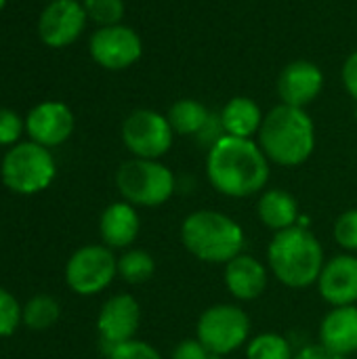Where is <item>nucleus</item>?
I'll return each instance as SVG.
<instances>
[{"label": "nucleus", "instance_id": "f257e3e1", "mask_svg": "<svg viewBox=\"0 0 357 359\" xmlns=\"http://www.w3.org/2000/svg\"><path fill=\"white\" fill-rule=\"evenodd\" d=\"M271 162L255 139L223 137L206 154V179L225 198L246 200L267 189Z\"/></svg>", "mask_w": 357, "mask_h": 359}, {"label": "nucleus", "instance_id": "f03ea898", "mask_svg": "<svg viewBox=\"0 0 357 359\" xmlns=\"http://www.w3.org/2000/svg\"><path fill=\"white\" fill-rule=\"evenodd\" d=\"M257 143L271 164L297 168L316 149V124L303 107L280 103L265 114Z\"/></svg>", "mask_w": 357, "mask_h": 359}, {"label": "nucleus", "instance_id": "7ed1b4c3", "mask_svg": "<svg viewBox=\"0 0 357 359\" xmlns=\"http://www.w3.org/2000/svg\"><path fill=\"white\" fill-rule=\"evenodd\" d=\"M326 257L324 246L309 227L295 225L274 233L267 246L269 273L286 288L303 290L316 286Z\"/></svg>", "mask_w": 357, "mask_h": 359}, {"label": "nucleus", "instance_id": "20e7f679", "mask_svg": "<svg viewBox=\"0 0 357 359\" xmlns=\"http://www.w3.org/2000/svg\"><path fill=\"white\" fill-rule=\"evenodd\" d=\"M183 248L208 265H227L244 252L246 231L229 215L213 208L189 212L179 229Z\"/></svg>", "mask_w": 357, "mask_h": 359}, {"label": "nucleus", "instance_id": "39448f33", "mask_svg": "<svg viewBox=\"0 0 357 359\" xmlns=\"http://www.w3.org/2000/svg\"><path fill=\"white\" fill-rule=\"evenodd\" d=\"M175 172L160 160L130 158L116 170V187L124 202L137 208H158L177 194Z\"/></svg>", "mask_w": 357, "mask_h": 359}, {"label": "nucleus", "instance_id": "423d86ee", "mask_svg": "<svg viewBox=\"0 0 357 359\" xmlns=\"http://www.w3.org/2000/svg\"><path fill=\"white\" fill-rule=\"evenodd\" d=\"M57 162L48 147L34 141H19L8 147L0 162L2 185L17 196H36L53 185Z\"/></svg>", "mask_w": 357, "mask_h": 359}, {"label": "nucleus", "instance_id": "0eeeda50", "mask_svg": "<svg viewBox=\"0 0 357 359\" xmlns=\"http://www.w3.org/2000/svg\"><path fill=\"white\" fill-rule=\"evenodd\" d=\"M250 316L236 303H217L204 309L196 322V339L213 353L227 358L248 345Z\"/></svg>", "mask_w": 357, "mask_h": 359}, {"label": "nucleus", "instance_id": "6e6552de", "mask_svg": "<svg viewBox=\"0 0 357 359\" xmlns=\"http://www.w3.org/2000/svg\"><path fill=\"white\" fill-rule=\"evenodd\" d=\"M118 278V257L105 244L78 248L65 263V284L78 297H95Z\"/></svg>", "mask_w": 357, "mask_h": 359}, {"label": "nucleus", "instance_id": "1a4fd4ad", "mask_svg": "<svg viewBox=\"0 0 357 359\" xmlns=\"http://www.w3.org/2000/svg\"><path fill=\"white\" fill-rule=\"evenodd\" d=\"M120 137L133 158L160 160L170 151L175 141V130L166 114L141 107L124 118Z\"/></svg>", "mask_w": 357, "mask_h": 359}, {"label": "nucleus", "instance_id": "9d476101", "mask_svg": "<svg viewBox=\"0 0 357 359\" xmlns=\"http://www.w3.org/2000/svg\"><path fill=\"white\" fill-rule=\"evenodd\" d=\"M90 59L109 72H122L133 67L143 55L141 36L124 23L97 27L88 40Z\"/></svg>", "mask_w": 357, "mask_h": 359}, {"label": "nucleus", "instance_id": "9b49d317", "mask_svg": "<svg viewBox=\"0 0 357 359\" xmlns=\"http://www.w3.org/2000/svg\"><path fill=\"white\" fill-rule=\"evenodd\" d=\"M86 23L88 15L82 0H50L40 11L36 32L48 48H65L82 36Z\"/></svg>", "mask_w": 357, "mask_h": 359}, {"label": "nucleus", "instance_id": "f8f14e48", "mask_svg": "<svg viewBox=\"0 0 357 359\" xmlns=\"http://www.w3.org/2000/svg\"><path fill=\"white\" fill-rule=\"evenodd\" d=\"M141 326V305L133 294L120 292L109 297L97 316V334L103 351H112L114 347L137 339V330Z\"/></svg>", "mask_w": 357, "mask_h": 359}, {"label": "nucleus", "instance_id": "ddd939ff", "mask_svg": "<svg viewBox=\"0 0 357 359\" xmlns=\"http://www.w3.org/2000/svg\"><path fill=\"white\" fill-rule=\"evenodd\" d=\"M76 128V116L63 101H42L34 105L25 116V133L29 141L42 147H59L63 145Z\"/></svg>", "mask_w": 357, "mask_h": 359}, {"label": "nucleus", "instance_id": "4468645a", "mask_svg": "<svg viewBox=\"0 0 357 359\" xmlns=\"http://www.w3.org/2000/svg\"><path fill=\"white\" fill-rule=\"evenodd\" d=\"M316 286L330 307L357 305V255L343 252L326 259Z\"/></svg>", "mask_w": 357, "mask_h": 359}, {"label": "nucleus", "instance_id": "2eb2a0df", "mask_svg": "<svg viewBox=\"0 0 357 359\" xmlns=\"http://www.w3.org/2000/svg\"><path fill=\"white\" fill-rule=\"evenodd\" d=\"M324 88V72L309 59H297L288 63L278 78L280 103L292 107H307Z\"/></svg>", "mask_w": 357, "mask_h": 359}, {"label": "nucleus", "instance_id": "dca6fc26", "mask_svg": "<svg viewBox=\"0 0 357 359\" xmlns=\"http://www.w3.org/2000/svg\"><path fill=\"white\" fill-rule=\"evenodd\" d=\"M269 267L246 252L238 255L227 265H223V284L227 292L240 303L261 299L269 286Z\"/></svg>", "mask_w": 357, "mask_h": 359}, {"label": "nucleus", "instance_id": "f3484780", "mask_svg": "<svg viewBox=\"0 0 357 359\" xmlns=\"http://www.w3.org/2000/svg\"><path fill=\"white\" fill-rule=\"evenodd\" d=\"M141 231V217L137 206L118 200L103 208L99 217V236L101 242L112 250H126L133 248Z\"/></svg>", "mask_w": 357, "mask_h": 359}, {"label": "nucleus", "instance_id": "a211bd4d", "mask_svg": "<svg viewBox=\"0 0 357 359\" xmlns=\"http://www.w3.org/2000/svg\"><path fill=\"white\" fill-rule=\"evenodd\" d=\"M318 343L345 358L357 353V305L330 307L320 322Z\"/></svg>", "mask_w": 357, "mask_h": 359}, {"label": "nucleus", "instance_id": "6ab92c4d", "mask_svg": "<svg viewBox=\"0 0 357 359\" xmlns=\"http://www.w3.org/2000/svg\"><path fill=\"white\" fill-rule=\"evenodd\" d=\"M257 217L263 223L265 229L280 233L284 229H290L299 225L301 210L297 198L280 187H269L259 194L257 200Z\"/></svg>", "mask_w": 357, "mask_h": 359}, {"label": "nucleus", "instance_id": "aec40b11", "mask_svg": "<svg viewBox=\"0 0 357 359\" xmlns=\"http://www.w3.org/2000/svg\"><path fill=\"white\" fill-rule=\"evenodd\" d=\"M219 118L227 137L255 139L261 130L265 114L261 111L259 103H255V99L238 95V97H231L223 105V109L219 111Z\"/></svg>", "mask_w": 357, "mask_h": 359}, {"label": "nucleus", "instance_id": "412c9836", "mask_svg": "<svg viewBox=\"0 0 357 359\" xmlns=\"http://www.w3.org/2000/svg\"><path fill=\"white\" fill-rule=\"evenodd\" d=\"M210 111L204 103H200L198 99H177L168 111H166V118L175 130V135H181V137H196L202 126L206 124Z\"/></svg>", "mask_w": 357, "mask_h": 359}, {"label": "nucleus", "instance_id": "4be33fe9", "mask_svg": "<svg viewBox=\"0 0 357 359\" xmlns=\"http://www.w3.org/2000/svg\"><path fill=\"white\" fill-rule=\"evenodd\" d=\"M156 273V261L151 252L143 248H126L118 257V276L133 286L145 284Z\"/></svg>", "mask_w": 357, "mask_h": 359}, {"label": "nucleus", "instance_id": "5701e85b", "mask_svg": "<svg viewBox=\"0 0 357 359\" xmlns=\"http://www.w3.org/2000/svg\"><path fill=\"white\" fill-rule=\"evenodd\" d=\"M61 318V305L50 294H36L23 305V326L42 332L53 328Z\"/></svg>", "mask_w": 357, "mask_h": 359}, {"label": "nucleus", "instance_id": "b1692460", "mask_svg": "<svg viewBox=\"0 0 357 359\" xmlns=\"http://www.w3.org/2000/svg\"><path fill=\"white\" fill-rule=\"evenodd\" d=\"M246 359H292L295 349L290 339L278 332H261L248 341L244 347Z\"/></svg>", "mask_w": 357, "mask_h": 359}, {"label": "nucleus", "instance_id": "393cba45", "mask_svg": "<svg viewBox=\"0 0 357 359\" xmlns=\"http://www.w3.org/2000/svg\"><path fill=\"white\" fill-rule=\"evenodd\" d=\"M88 21L97 23L99 27L122 23L124 17V0H82Z\"/></svg>", "mask_w": 357, "mask_h": 359}, {"label": "nucleus", "instance_id": "a878e982", "mask_svg": "<svg viewBox=\"0 0 357 359\" xmlns=\"http://www.w3.org/2000/svg\"><path fill=\"white\" fill-rule=\"evenodd\" d=\"M23 324V305L0 286V339H6L17 332V328Z\"/></svg>", "mask_w": 357, "mask_h": 359}, {"label": "nucleus", "instance_id": "bb28decb", "mask_svg": "<svg viewBox=\"0 0 357 359\" xmlns=\"http://www.w3.org/2000/svg\"><path fill=\"white\" fill-rule=\"evenodd\" d=\"M332 238L345 252L357 255V208H349L337 217Z\"/></svg>", "mask_w": 357, "mask_h": 359}, {"label": "nucleus", "instance_id": "cd10ccee", "mask_svg": "<svg viewBox=\"0 0 357 359\" xmlns=\"http://www.w3.org/2000/svg\"><path fill=\"white\" fill-rule=\"evenodd\" d=\"M25 133V118L8 107H0V147H13Z\"/></svg>", "mask_w": 357, "mask_h": 359}, {"label": "nucleus", "instance_id": "c85d7f7f", "mask_svg": "<svg viewBox=\"0 0 357 359\" xmlns=\"http://www.w3.org/2000/svg\"><path fill=\"white\" fill-rule=\"evenodd\" d=\"M105 358L107 359H164L162 358V353H160L154 345H149V343H145V341H139V339H133V341H128V343H122V345L114 347L112 351H107V353H105Z\"/></svg>", "mask_w": 357, "mask_h": 359}, {"label": "nucleus", "instance_id": "c756f323", "mask_svg": "<svg viewBox=\"0 0 357 359\" xmlns=\"http://www.w3.org/2000/svg\"><path fill=\"white\" fill-rule=\"evenodd\" d=\"M223 137H225V130H223L221 118H219V114H213V111H210L206 124L202 126V130H200L194 139L198 141V145L206 147V151H208V149H210L219 139H223Z\"/></svg>", "mask_w": 357, "mask_h": 359}, {"label": "nucleus", "instance_id": "7c9ffc66", "mask_svg": "<svg viewBox=\"0 0 357 359\" xmlns=\"http://www.w3.org/2000/svg\"><path fill=\"white\" fill-rule=\"evenodd\" d=\"M210 351L194 337V339H183L175 345L170 359H210Z\"/></svg>", "mask_w": 357, "mask_h": 359}, {"label": "nucleus", "instance_id": "2f4dec72", "mask_svg": "<svg viewBox=\"0 0 357 359\" xmlns=\"http://www.w3.org/2000/svg\"><path fill=\"white\" fill-rule=\"evenodd\" d=\"M341 78H343L345 90L349 93V97L356 101L357 105V50H353V53L345 59L343 69H341Z\"/></svg>", "mask_w": 357, "mask_h": 359}, {"label": "nucleus", "instance_id": "473e14b6", "mask_svg": "<svg viewBox=\"0 0 357 359\" xmlns=\"http://www.w3.org/2000/svg\"><path fill=\"white\" fill-rule=\"evenodd\" d=\"M292 359H347L345 355H339L330 349H326L324 345L320 343H311V345H305L301 347L299 351H295V358Z\"/></svg>", "mask_w": 357, "mask_h": 359}, {"label": "nucleus", "instance_id": "72a5a7b5", "mask_svg": "<svg viewBox=\"0 0 357 359\" xmlns=\"http://www.w3.org/2000/svg\"><path fill=\"white\" fill-rule=\"evenodd\" d=\"M6 2H8V0H0V11H2V8L6 6Z\"/></svg>", "mask_w": 357, "mask_h": 359}, {"label": "nucleus", "instance_id": "f704fd0d", "mask_svg": "<svg viewBox=\"0 0 357 359\" xmlns=\"http://www.w3.org/2000/svg\"><path fill=\"white\" fill-rule=\"evenodd\" d=\"M210 359H225V358H221V355H210Z\"/></svg>", "mask_w": 357, "mask_h": 359}, {"label": "nucleus", "instance_id": "c9c22d12", "mask_svg": "<svg viewBox=\"0 0 357 359\" xmlns=\"http://www.w3.org/2000/svg\"><path fill=\"white\" fill-rule=\"evenodd\" d=\"M356 120H357V105H356Z\"/></svg>", "mask_w": 357, "mask_h": 359}]
</instances>
